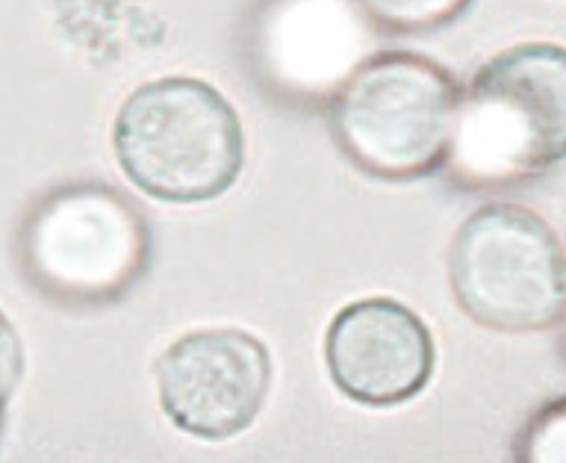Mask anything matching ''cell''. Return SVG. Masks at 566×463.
I'll return each mask as SVG.
<instances>
[{
    "label": "cell",
    "mask_w": 566,
    "mask_h": 463,
    "mask_svg": "<svg viewBox=\"0 0 566 463\" xmlns=\"http://www.w3.org/2000/svg\"><path fill=\"white\" fill-rule=\"evenodd\" d=\"M564 48L520 45L475 74L460 95L446 171L463 189L537 178L566 148Z\"/></svg>",
    "instance_id": "1"
},
{
    "label": "cell",
    "mask_w": 566,
    "mask_h": 463,
    "mask_svg": "<svg viewBox=\"0 0 566 463\" xmlns=\"http://www.w3.org/2000/svg\"><path fill=\"white\" fill-rule=\"evenodd\" d=\"M21 375H24V346H21L18 330L12 328V322L7 319V313L0 311V419H3V410L12 399Z\"/></svg>",
    "instance_id": "10"
},
{
    "label": "cell",
    "mask_w": 566,
    "mask_h": 463,
    "mask_svg": "<svg viewBox=\"0 0 566 463\" xmlns=\"http://www.w3.org/2000/svg\"><path fill=\"white\" fill-rule=\"evenodd\" d=\"M281 12L269 36V65L290 86L339 90L357 69L360 33L336 7H292Z\"/></svg>",
    "instance_id": "8"
},
{
    "label": "cell",
    "mask_w": 566,
    "mask_h": 463,
    "mask_svg": "<svg viewBox=\"0 0 566 463\" xmlns=\"http://www.w3.org/2000/svg\"><path fill=\"white\" fill-rule=\"evenodd\" d=\"M331 378L348 399L392 408L428 387L433 337L410 307L363 298L336 313L325 339Z\"/></svg>",
    "instance_id": "7"
},
{
    "label": "cell",
    "mask_w": 566,
    "mask_h": 463,
    "mask_svg": "<svg viewBox=\"0 0 566 463\" xmlns=\"http://www.w3.org/2000/svg\"><path fill=\"white\" fill-rule=\"evenodd\" d=\"M18 257L27 281L53 302L101 307L118 302L145 275L148 219L106 183H65L27 213Z\"/></svg>",
    "instance_id": "4"
},
{
    "label": "cell",
    "mask_w": 566,
    "mask_h": 463,
    "mask_svg": "<svg viewBox=\"0 0 566 463\" xmlns=\"http://www.w3.org/2000/svg\"><path fill=\"white\" fill-rule=\"evenodd\" d=\"M113 143L124 175L171 204L224 196L245 160L239 116L210 83L195 77H163L130 92Z\"/></svg>",
    "instance_id": "2"
},
{
    "label": "cell",
    "mask_w": 566,
    "mask_h": 463,
    "mask_svg": "<svg viewBox=\"0 0 566 463\" xmlns=\"http://www.w3.org/2000/svg\"><path fill=\"white\" fill-rule=\"evenodd\" d=\"M451 290L463 311L495 330H543L564 319V249L537 213L486 204L451 242Z\"/></svg>",
    "instance_id": "5"
},
{
    "label": "cell",
    "mask_w": 566,
    "mask_h": 463,
    "mask_svg": "<svg viewBox=\"0 0 566 463\" xmlns=\"http://www.w3.org/2000/svg\"><path fill=\"white\" fill-rule=\"evenodd\" d=\"M272 383L269 348L248 330H192L157 364L159 401L180 431L228 440L256 419Z\"/></svg>",
    "instance_id": "6"
},
{
    "label": "cell",
    "mask_w": 566,
    "mask_h": 463,
    "mask_svg": "<svg viewBox=\"0 0 566 463\" xmlns=\"http://www.w3.org/2000/svg\"><path fill=\"white\" fill-rule=\"evenodd\" d=\"M460 83L440 63L387 51L357 63L331 101L345 157L380 180H413L446 162Z\"/></svg>",
    "instance_id": "3"
},
{
    "label": "cell",
    "mask_w": 566,
    "mask_h": 463,
    "mask_svg": "<svg viewBox=\"0 0 566 463\" xmlns=\"http://www.w3.org/2000/svg\"><path fill=\"white\" fill-rule=\"evenodd\" d=\"M564 404H552L525 434L520 463H564Z\"/></svg>",
    "instance_id": "9"
}]
</instances>
